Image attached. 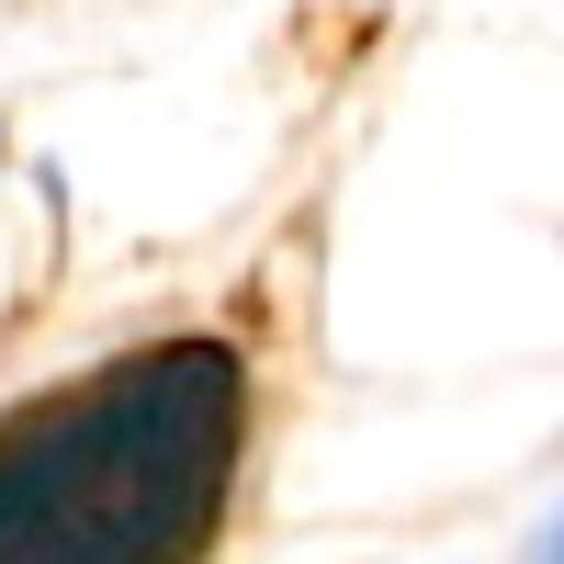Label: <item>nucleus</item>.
I'll return each mask as SVG.
<instances>
[{
    "label": "nucleus",
    "instance_id": "1",
    "mask_svg": "<svg viewBox=\"0 0 564 564\" xmlns=\"http://www.w3.org/2000/svg\"><path fill=\"white\" fill-rule=\"evenodd\" d=\"M260 384L215 327H170L0 417V564H215L249 486Z\"/></svg>",
    "mask_w": 564,
    "mask_h": 564
},
{
    "label": "nucleus",
    "instance_id": "2",
    "mask_svg": "<svg viewBox=\"0 0 564 564\" xmlns=\"http://www.w3.org/2000/svg\"><path fill=\"white\" fill-rule=\"evenodd\" d=\"M542 564H564V520H553V542H542Z\"/></svg>",
    "mask_w": 564,
    "mask_h": 564
}]
</instances>
